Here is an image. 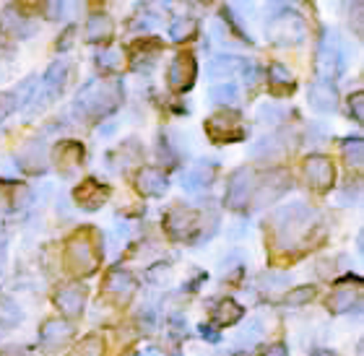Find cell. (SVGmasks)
Listing matches in <instances>:
<instances>
[{"label": "cell", "instance_id": "5", "mask_svg": "<svg viewBox=\"0 0 364 356\" xmlns=\"http://www.w3.org/2000/svg\"><path fill=\"white\" fill-rule=\"evenodd\" d=\"M65 260H68V268L73 273H84V276H89V273H94V268H97L99 255H97V250H94V244H91L89 237L76 234L68 242Z\"/></svg>", "mask_w": 364, "mask_h": 356}, {"label": "cell", "instance_id": "36", "mask_svg": "<svg viewBox=\"0 0 364 356\" xmlns=\"http://www.w3.org/2000/svg\"><path fill=\"white\" fill-rule=\"evenodd\" d=\"M349 109L354 112V120H357V122L364 120V94H362V91H357V94L349 99Z\"/></svg>", "mask_w": 364, "mask_h": 356}, {"label": "cell", "instance_id": "28", "mask_svg": "<svg viewBox=\"0 0 364 356\" xmlns=\"http://www.w3.org/2000/svg\"><path fill=\"white\" fill-rule=\"evenodd\" d=\"M60 164H65L68 169H73L78 164V161L84 159V146L73 144V141H68V144H63L60 149Z\"/></svg>", "mask_w": 364, "mask_h": 356}, {"label": "cell", "instance_id": "23", "mask_svg": "<svg viewBox=\"0 0 364 356\" xmlns=\"http://www.w3.org/2000/svg\"><path fill=\"white\" fill-rule=\"evenodd\" d=\"M18 159H21V167H26L29 172H39V169H45V164H47L45 146L39 144V141H31V144L21 151Z\"/></svg>", "mask_w": 364, "mask_h": 356}, {"label": "cell", "instance_id": "26", "mask_svg": "<svg viewBox=\"0 0 364 356\" xmlns=\"http://www.w3.org/2000/svg\"><path fill=\"white\" fill-rule=\"evenodd\" d=\"M343 159H346V164L354 169L362 167L364 161V144L362 138H349L346 144H343Z\"/></svg>", "mask_w": 364, "mask_h": 356}, {"label": "cell", "instance_id": "12", "mask_svg": "<svg viewBox=\"0 0 364 356\" xmlns=\"http://www.w3.org/2000/svg\"><path fill=\"white\" fill-rule=\"evenodd\" d=\"M307 99H310V107L318 109V112H333L336 104H338V94L333 89V81H315L307 91Z\"/></svg>", "mask_w": 364, "mask_h": 356}, {"label": "cell", "instance_id": "22", "mask_svg": "<svg viewBox=\"0 0 364 356\" xmlns=\"http://www.w3.org/2000/svg\"><path fill=\"white\" fill-rule=\"evenodd\" d=\"M213 180V164H198V167H193L188 172V175L182 177V188H188V190H205L208 185H211Z\"/></svg>", "mask_w": 364, "mask_h": 356}, {"label": "cell", "instance_id": "31", "mask_svg": "<svg viewBox=\"0 0 364 356\" xmlns=\"http://www.w3.org/2000/svg\"><path fill=\"white\" fill-rule=\"evenodd\" d=\"M196 34V21L193 18H175L172 26H169V37L175 39V42H182V39H188Z\"/></svg>", "mask_w": 364, "mask_h": 356}, {"label": "cell", "instance_id": "37", "mask_svg": "<svg viewBox=\"0 0 364 356\" xmlns=\"http://www.w3.org/2000/svg\"><path fill=\"white\" fill-rule=\"evenodd\" d=\"M260 284H263V286L284 288L289 284V276H281V273H263V276H260Z\"/></svg>", "mask_w": 364, "mask_h": 356}, {"label": "cell", "instance_id": "25", "mask_svg": "<svg viewBox=\"0 0 364 356\" xmlns=\"http://www.w3.org/2000/svg\"><path fill=\"white\" fill-rule=\"evenodd\" d=\"M211 102L216 104H224V107H232L240 102V89L235 84H219L211 89Z\"/></svg>", "mask_w": 364, "mask_h": 356}, {"label": "cell", "instance_id": "16", "mask_svg": "<svg viewBox=\"0 0 364 356\" xmlns=\"http://www.w3.org/2000/svg\"><path fill=\"white\" fill-rule=\"evenodd\" d=\"M55 302H58V307H60L65 315H81V310H84V302H86V288L78 286V284H73V286H65L58 291V296H55Z\"/></svg>", "mask_w": 364, "mask_h": 356}, {"label": "cell", "instance_id": "29", "mask_svg": "<svg viewBox=\"0 0 364 356\" xmlns=\"http://www.w3.org/2000/svg\"><path fill=\"white\" fill-rule=\"evenodd\" d=\"M156 55H159V42H154L151 50H146L144 45H138L136 55H133V68H136V70L149 68V65L156 60Z\"/></svg>", "mask_w": 364, "mask_h": 356}, {"label": "cell", "instance_id": "40", "mask_svg": "<svg viewBox=\"0 0 364 356\" xmlns=\"http://www.w3.org/2000/svg\"><path fill=\"white\" fill-rule=\"evenodd\" d=\"M0 356H26V354H23V349H6L0 351Z\"/></svg>", "mask_w": 364, "mask_h": 356}, {"label": "cell", "instance_id": "13", "mask_svg": "<svg viewBox=\"0 0 364 356\" xmlns=\"http://www.w3.org/2000/svg\"><path fill=\"white\" fill-rule=\"evenodd\" d=\"M107 198H109V188H107V185H99L97 180H86L76 188V200L81 208H86V211L99 208Z\"/></svg>", "mask_w": 364, "mask_h": 356}, {"label": "cell", "instance_id": "9", "mask_svg": "<svg viewBox=\"0 0 364 356\" xmlns=\"http://www.w3.org/2000/svg\"><path fill=\"white\" fill-rule=\"evenodd\" d=\"M167 81L175 91H188L193 86V81H196V60H193V55H177L172 65H169Z\"/></svg>", "mask_w": 364, "mask_h": 356}, {"label": "cell", "instance_id": "33", "mask_svg": "<svg viewBox=\"0 0 364 356\" xmlns=\"http://www.w3.org/2000/svg\"><path fill=\"white\" fill-rule=\"evenodd\" d=\"M284 107H276V104H263L258 112V120L260 122H268V125H276V122L284 120Z\"/></svg>", "mask_w": 364, "mask_h": 356}, {"label": "cell", "instance_id": "18", "mask_svg": "<svg viewBox=\"0 0 364 356\" xmlns=\"http://www.w3.org/2000/svg\"><path fill=\"white\" fill-rule=\"evenodd\" d=\"M359 294H362V291H359V281L354 284V288H351V284H341V286L331 294L328 307L333 312H349L351 307H359Z\"/></svg>", "mask_w": 364, "mask_h": 356}, {"label": "cell", "instance_id": "6", "mask_svg": "<svg viewBox=\"0 0 364 356\" xmlns=\"http://www.w3.org/2000/svg\"><path fill=\"white\" fill-rule=\"evenodd\" d=\"M205 130H208L211 141H216V144H235V141H242L245 138L240 117L235 112H229V109L227 112L213 114L211 120L205 122Z\"/></svg>", "mask_w": 364, "mask_h": 356}, {"label": "cell", "instance_id": "30", "mask_svg": "<svg viewBox=\"0 0 364 356\" xmlns=\"http://www.w3.org/2000/svg\"><path fill=\"white\" fill-rule=\"evenodd\" d=\"M97 63H99V68L117 70L122 65V50H117V47H107V50H102V53L97 55Z\"/></svg>", "mask_w": 364, "mask_h": 356}, {"label": "cell", "instance_id": "24", "mask_svg": "<svg viewBox=\"0 0 364 356\" xmlns=\"http://www.w3.org/2000/svg\"><path fill=\"white\" fill-rule=\"evenodd\" d=\"M240 318H242V307L237 302H232V299H224V302L213 310V323H216V325H235Z\"/></svg>", "mask_w": 364, "mask_h": 356}, {"label": "cell", "instance_id": "41", "mask_svg": "<svg viewBox=\"0 0 364 356\" xmlns=\"http://www.w3.org/2000/svg\"><path fill=\"white\" fill-rule=\"evenodd\" d=\"M18 3H21V6H37L39 0H18Z\"/></svg>", "mask_w": 364, "mask_h": 356}, {"label": "cell", "instance_id": "10", "mask_svg": "<svg viewBox=\"0 0 364 356\" xmlns=\"http://www.w3.org/2000/svg\"><path fill=\"white\" fill-rule=\"evenodd\" d=\"M0 29L14 39H29L37 34V23L31 21V18H26V16H21L16 8H6L0 14Z\"/></svg>", "mask_w": 364, "mask_h": 356}, {"label": "cell", "instance_id": "32", "mask_svg": "<svg viewBox=\"0 0 364 356\" xmlns=\"http://www.w3.org/2000/svg\"><path fill=\"white\" fill-rule=\"evenodd\" d=\"M315 296V288L312 286H299V288H289V294L284 296V302L289 304V307H302V304H307Z\"/></svg>", "mask_w": 364, "mask_h": 356}, {"label": "cell", "instance_id": "35", "mask_svg": "<svg viewBox=\"0 0 364 356\" xmlns=\"http://www.w3.org/2000/svg\"><path fill=\"white\" fill-rule=\"evenodd\" d=\"M99 349H102V343H99L97 338H86L70 356H99Z\"/></svg>", "mask_w": 364, "mask_h": 356}, {"label": "cell", "instance_id": "19", "mask_svg": "<svg viewBox=\"0 0 364 356\" xmlns=\"http://www.w3.org/2000/svg\"><path fill=\"white\" fill-rule=\"evenodd\" d=\"M112 18L107 14H97V16H91L89 23H86V39L89 42H107V39L112 37Z\"/></svg>", "mask_w": 364, "mask_h": 356}, {"label": "cell", "instance_id": "17", "mask_svg": "<svg viewBox=\"0 0 364 356\" xmlns=\"http://www.w3.org/2000/svg\"><path fill=\"white\" fill-rule=\"evenodd\" d=\"M68 338H70V325L65 320H47L42 333H39V341H42L45 349H58Z\"/></svg>", "mask_w": 364, "mask_h": 356}, {"label": "cell", "instance_id": "11", "mask_svg": "<svg viewBox=\"0 0 364 356\" xmlns=\"http://www.w3.org/2000/svg\"><path fill=\"white\" fill-rule=\"evenodd\" d=\"M164 227H167V232L175 237V239H185V237H190V232H196L198 213L190 211V208H182V205H175V208L167 213Z\"/></svg>", "mask_w": 364, "mask_h": 356}, {"label": "cell", "instance_id": "21", "mask_svg": "<svg viewBox=\"0 0 364 356\" xmlns=\"http://www.w3.org/2000/svg\"><path fill=\"white\" fill-rule=\"evenodd\" d=\"M107 291L120 299H128L133 291H136V279L130 276L128 271H112L109 279H107Z\"/></svg>", "mask_w": 364, "mask_h": 356}, {"label": "cell", "instance_id": "39", "mask_svg": "<svg viewBox=\"0 0 364 356\" xmlns=\"http://www.w3.org/2000/svg\"><path fill=\"white\" fill-rule=\"evenodd\" d=\"M47 16H50V18H58V16H63V0H53V8L47 11Z\"/></svg>", "mask_w": 364, "mask_h": 356}, {"label": "cell", "instance_id": "2", "mask_svg": "<svg viewBox=\"0 0 364 356\" xmlns=\"http://www.w3.org/2000/svg\"><path fill=\"white\" fill-rule=\"evenodd\" d=\"M346 70V47H343L338 31L328 29L318 47V73L323 81H333Z\"/></svg>", "mask_w": 364, "mask_h": 356}, {"label": "cell", "instance_id": "34", "mask_svg": "<svg viewBox=\"0 0 364 356\" xmlns=\"http://www.w3.org/2000/svg\"><path fill=\"white\" fill-rule=\"evenodd\" d=\"M260 335H263V325H260V320H250V325L245 328V333H240V346H245V343L252 346Z\"/></svg>", "mask_w": 364, "mask_h": 356}, {"label": "cell", "instance_id": "4", "mask_svg": "<svg viewBox=\"0 0 364 356\" xmlns=\"http://www.w3.org/2000/svg\"><path fill=\"white\" fill-rule=\"evenodd\" d=\"M312 221V211L304 203H291L281 208L276 216V232H279L281 244H294L299 237L307 234Z\"/></svg>", "mask_w": 364, "mask_h": 356}, {"label": "cell", "instance_id": "15", "mask_svg": "<svg viewBox=\"0 0 364 356\" xmlns=\"http://www.w3.org/2000/svg\"><path fill=\"white\" fill-rule=\"evenodd\" d=\"M65 76H68V63L65 60L50 65V70L45 73V81H42V104L60 94L63 84H65Z\"/></svg>", "mask_w": 364, "mask_h": 356}, {"label": "cell", "instance_id": "38", "mask_svg": "<svg viewBox=\"0 0 364 356\" xmlns=\"http://www.w3.org/2000/svg\"><path fill=\"white\" fill-rule=\"evenodd\" d=\"M258 356H287V346H284V343H273L271 349H266Z\"/></svg>", "mask_w": 364, "mask_h": 356}, {"label": "cell", "instance_id": "42", "mask_svg": "<svg viewBox=\"0 0 364 356\" xmlns=\"http://www.w3.org/2000/svg\"><path fill=\"white\" fill-rule=\"evenodd\" d=\"M312 356H333V354H331V351H315Z\"/></svg>", "mask_w": 364, "mask_h": 356}, {"label": "cell", "instance_id": "1", "mask_svg": "<svg viewBox=\"0 0 364 356\" xmlns=\"http://www.w3.org/2000/svg\"><path fill=\"white\" fill-rule=\"evenodd\" d=\"M122 102V86L117 81H89L84 89L78 91L76 97V109L86 117H105V114L114 112Z\"/></svg>", "mask_w": 364, "mask_h": 356}, {"label": "cell", "instance_id": "8", "mask_svg": "<svg viewBox=\"0 0 364 356\" xmlns=\"http://www.w3.org/2000/svg\"><path fill=\"white\" fill-rule=\"evenodd\" d=\"M304 177H307V182H310L315 190H328L331 185H333L336 180V169H333V161L328 159V156H320V153H315V156H310V159L304 161Z\"/></svg>", "mask_w": 364, "mask_h": 356}, {"label": "cell", "instance_id": "14", "mask_svg": "<svg viewBox=\"0 0 364 356\" xmlns=\"http://www.w3.org/2000/svg\"><path fill=\"white\" fill-rule=\"evenodd\" d=\"M136 185L138 190L144 193V195H151V198H159L167 193L169 188V180L164 172H159V169H141L136 177Z\"/></svg>", "mask_w": 364, "mask_h": 356}, {"label": "cell", "instance_id": "20", "mask_svg": "<svg viewBox=\"0 0 364 356\" xmlns=\"http://www.w3.org/2000/svg\"><path fill=\"white\" fill-rule=\"evenodd\" d=\"M242 65H245V60L242 58H237V55H219V58H213L211 65H208V76L229 78V76H235Z\"/></svg>", "mask_w": 364, "mask_h": 356}, {"label": "cell", "instance_id": "7", "mask_svg": "<svg viewBox=\"0 0 364 356\" xmlns=\"http://www.w3.org/2000/svg\"><path fill=\"white\" fill-rule=\"evenodd\" d=\"M255 193V177H252L250 169H237L235 175L229 177V185H227V205L229 208H245L247 200L252 198Z\"/></svg>", "mask_w": 364, "mask_h": 356}, {"label": "cell", "instance_id": "3", "mask_svg": "<svg viewBox=\"0 0 364 356\" xmlns=\"http://www.w3.org/2000/svg\"><path fill=\"white\" fill-rule=\"evenodd\" d=\"M268 39L279 47H291V45H302L304 37H307V23L299 14L294 11H281L271 18L266 29Z\"/></svg>", "mask_w": 364, "mask_h": 356}, {"label": "cell", "instance_id": "27", "mask_svg": "<svg viewBox=\"0 0 364 356\" xmlns=\"http://www.w3.org/2000/svg\"><path fill=\"white\" fill-rule=\"evenodd\" d=\"M268 84L276 86V89L287 86V89L291 91V84H294V78H291V73H289L287 65H281V63H273L271 68H268Z\"/></svg>", "mask_w": 364, "mask_h": 356}]
</instances>
